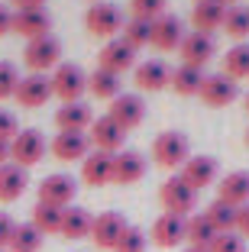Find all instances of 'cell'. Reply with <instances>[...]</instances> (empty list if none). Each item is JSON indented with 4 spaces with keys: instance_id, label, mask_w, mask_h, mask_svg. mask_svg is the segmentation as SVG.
<instances>
[{
    "instance_id": "1",
    "label": "cell",
    "mask_w": 249,
    "mask_h": 252,
    "mask_svg": "<svg viewBox=\"0 0 249 252\" xmlns=\"http://www.w3.org/2000/svg\"><path fill=\"white\" fill-rule=\"evenodd\" d=\"M159 204L165 207V214L191 217V214H194V207H198V191H194V188H191L181 175H175V178L162 181V188H159Z\"/></svg>"
},
{
    "instance_id": "2",
    "label": "cell",
    "mask_w": 249,
    "mask_h": 252,
    "mask_svg": "<svg viewBox=\"0 0 249 252\" xmlns=\"http://www.w3.org/2000/svg\"><path fill=\"white\" fill-rule=\"evenodd\" d=\"M52 97H59L62 104H78L84 91H88V74L81 71L74 62H62L55 71H52Z\"/></svg>"
},
{
    "instance_id": "3",
    "label": "cell",
    "mask_w": 249,
    "mask_h": 252,
    "mask_svg": "<svg viewBox=\"0 0 249 252\" xmlns=\"http://www.w3.org/2000/svg\"><path fill=\"white\" fill-rule=\"evenodd\" d=\"M123 13H120L117 3H107V0H101V3H91L88 13H84V26H88L91 36L97 39H117V32H123Z\"/></svg>"
},
{
    "instance_id": "4",
    "label": "cell",
    "mask_w": 249,
    "mask_h": 252,
    "mask_svg": "<svg viewBox=\"0 0 249 252\" xmlns=\"http://www.w3.org/2000/svg\"><path fill=\"white\" fill-rule=\"evenodd\" d=\"M152 158L162 165V168H181L191 158V142L184 133L178 129H169V133H159L152 139Z\"/></svg>"
},
{
    "instance_id": "5",
    "label": "cell",
    "mask_w": 249,
    "mask_h": 252,
    "mask_svg": "<svg viewBox=\"0 0 249 252\" xmlns=\"http://www.w3.org/2000/svg\"><path fill=\"white\" fill-rule=\"evenodd\" d=\"M23 62L30 68V74H45L52 68L62 65V42L55 36H42V39H33L26 42V52H23Z\"/></svg>"
},
{
    "instance_id": "6",
    "label": "cell",
    "mask_w": 249,
    "mask_h": 252,
    "mask_svg": "<svg viewBox=\"0 0 249 252\" xmlns=\"http://www.w3.org/2000/svg\"><path fill=\"white\" fill-rule=\"evenodd\" d=\"M45 158V139L39 129H20L10 139V162L20 168H33Z\"/></svg>"
},
{
    "instance_id": "7",
    "label": "cell",
    "mask_w": 249,
    "mask_h": 252,
    "mask_svg": "<svg viewBox=\"0 0 249 252\" xmlns=\"http://www.w3.org/2000/svg\"><path fill=\"white\" fill-rule=\"evenodd\" d=\"M130 230V223H126L123 214H117V210H104V214L94 217V226H91V243L97 246V249H117L120 236Z\"/></svg>"
},
{
    "instance_id": "8",
    "label": "cell",
    "mask_w": 249,
    "mask_h": 252,
    "mask_svg": "<svg viewBox=\"0 0 249 252\" xmlns=\"http://www.w3.org/2000/svg\"><path fill=\"white\" fill-rule=\"evenodd\" d=\"M74 194H78V181H74L71 175L55 171V175H45V178L39 181V204H52V207L65 210L74 200Z\"/></svg>"
},
{
    "instance_id": "9",
    "label": "cell",
    "mask_w": 249,
    "mask_h": 252,
    "mask_svg": "<svg viewBox=\"0 0 249 252\" xmlns=\"http://www.w3.org/2000/svg\"><path fill=\"white\" fill-rule=\"evenodd\" d=\"M149 239H152L159 249H175V246L188 243V217L162 214L159 220L152 223V230H149Z\"/></svg>"
},
{
    "instance_id": "10",
    "label": "cell",
    "mask_w": 249,
    "mask_h": 252,
    "mask_svg": "<svg viewBox=\"0 0 249 252\" xmlns=\"http://www.w3.org/2000/svg\"><path fill=\"white\" fill-rule=\"evenodd\" d=\"M181 178L188 181L194 191H204V188L217 185L220 181V165L213 156H191L188 162L181 165Z\"/></svg>"
},
{
    "instance_id": "11",
    "label": "cell",
    "mask_w": 249,
    "mask_h": 252,
    "mask_svg": "<svg viewBox=\"0 0 249 252\" xmlns=\"http://www.w3.org/2000/svg\"><path fill=\"white\" fill-rule=\"evenodd\" d=\"M120 129H136V126L146 120V104H142L140 94H120L117 100H110V113H107Z\"/></svg>"
},
{
    "instance_id": "12",
    "label": "cell",
    "mask_w": 249,
    "mask_h": 252,
    "mask_svg": "<svg viewBox=\"0 0 249 252\" xmlns=\"http://www.w3.org/2000/svg\"><path fill=\"white\" fill-rule=\"evenodd\" d=\"M201 104L213 107V110H220V107H230L236 100V81H230L227 74H204V84H201Z\"/></svg>"
},
{
    "instance_id": "13",
    "label": "cell",
    "mask_w": 249,
    "mask_h": 252,
    "mask_svg": "<svg viewBox=\"0 0 249 252\" xmlns=\"http://www.w3.org/2000/svg\"><path fill=\"white\" fill-rule=\"evenodd\" d=\"M88 139H91V146H94L97 152H110V156H117V152H123L126 129H120L110 117H97L94 123H91Z\"/></svg>"
},
{
    "instance_id": "14",
    "label": "cell",
    "mask_w": 249,
    "mask_h": 252,
    "mask_svg": "<svg viewBox=\"0 0 249 252\" xmlns=\"http://www.w3.org/2000/svg\"><path fill=\"white\" fill-rule=\"evenodd\" d=\"M133 81L136 88L146 91V94H155V91H165L172 84V68L159 59H149V62H140L133 68Z\"/></svg>"
},
{
    "instance_id": "15",
    "label": "cell",
    "mask_w": 249,
    "mask_h": 252,
    "mask_svg": "<svg viewBox=\"0 0 249 252\" xmlns=\"http://www.w3.org/2000/svg\"><path fill=\"white\" fill-rule=\"evenodd\" d=\"M213 52H217L213 36H204V32H184L181 45H178L181 65H194V68H204L213 59Z\"/></svg>"
},
{
    "instance_id": "16",
    "label": "cell",
    "mask_w": 249,
    "mask_h": 252,
    "mask_svg": "<svg viewBox=\"0 0 249 252\" xmlns=\"http://www.w3.org/2000/svg\"><path fill=\"white\" fill-rule=\"evenodd\" d=\"M49 149L59 162H84L91 156V139L88 133H55Z\"/></svg>"
},
{
    "instance_id": "17",
    "label": "cell",
    "mask_w": 249,
    "mask_h": 252,
    "mask_svg": "<svg viewBox=\"0 0 249 252\" xmlns=\"http://www.w3.org/2000/svg\"><path fill=\"white\" fill-rule=\"evenodd\" d=\"M13 97H16V104H20V107L36 110V107H42L45 100L52 97V81L45 78V74H26V78H20Z\"/></svg>"
},
{
    "instance_id": "18",
    "label": "cell",
    "mask_w": 249,
    "mask_h": 252,
    "mask_svg": "<svg viewBox=\"0 0 249 252\" xmlns=\"http://www.w3.org/2000/svg\"><path fill=\"white\" fill-rule=\"evenodd\" d=\"M97 68L113 71V74L130 71V68H136V49H133L130 42H123V39H110L101 49V65Z\"/></svg>"
},
{
    "instance_id": "19",
    "label": "cell",
    "mask_w": 249,
    "mask_h": 252,
    "mask_svg": "<svg viewBox=\"0 0 249 252\" xmlns=\"http://www.w3.org/2000/svg\"><path fill=\"white\" fill-rule=\"evenodd\" d=\"M223 16H227V7L220 0H198L191 10V26H194V32L213 36L217 30H223Z\"/></svg>"
},
{
    "instance_id": "20",
    "label": "cell",
    "mask_w": 249,
    "mask_h": 252,
    "mask_svg": "<svg viewBox=\"0 0 249 252\" xmlns=\"http://www.w3.org/2000/svg\"><path fill=\"white\" fill-rule=\"evenodd\" d=\"M181 39H184V23L175 13H162L159 20H152V42L149 45H155L162 52H172L181 45Z\"/></svg>"
},
{
    "instance_id": "21",
    "label": "cell",
    "mask_w": 249,
    "mask_h": 252,
    "mask_svg": "<svg viewBox=\"0 0 249 252\" xmlns=\"http://www.w3.org/2000/svg\"><path fill=\"white\" fill-rule=\"evenodd\" d=\"M81 181L91 188H104L113 185V156L110 152H91L84 162H81Z\"/></svg>"
},
{
    "instance_id": "22",
    "label": "cell",
    "mask_w": 249,
    "mask_h": 252,
    "mask_svg": "<svg viewBox=\"0 0 249 252\" xmlns=\"http://www.w3.org/2000/svg\"><path fill=\"white\" fill-rule=\"evenodd\" d=\"M146 175V158L142 152H133V149H123L113 156V185H136Z\"/></svg>"
},
{
    "instance_id": "23",
    "label": "cell",
    "mask_w": 249,
    "mask_h": 252,
    "mask_svg": "<svg viewBox=\"0 0 249 252\" xmlns=\"http://www.w3.org/2000/svg\"><path fill=\"white\" fill-rule=\"evenodd\" d=\"M49 26H52V20L45 10H16L13 13V32L23 36L26 42L49 36Z\"/></svg>"
},
{
    "instance_id": "24",
    "label": "cell",
    "mask_w": 249,
    "mask_h": 252,
    "mask_svg": "<svg viewBox=\"0 0 249 252\" xmlns=\"http://www.w3.org/2000/svg\"><path fill=\"white\" fill-rule=\"evenodd\" d=\"M91 123H94V113H91L88 104H62L59 110H55V126H59V133H84V129H91Z\"/></svg>"
},
{
    "instance_id": "25",
    "label": "cell",
    "mask_w": 249,
    "mask_h": 252,
    "mask_svg": "<svg viewBox=\"0 0 249 252\" xmlns=\"http://www.w3.org/2000/svg\"><path fill=\"white\" fill-rule=\"evenodd\" d=\"M217 200H223L230 207L249 204V171H230L227 178H220L217 181Z\"/></svg>"
},
{
    "instance_id": "26",
    "label": "cell",
    "mask_w": 249,
    "mask_h": 252,
    "mask_svg": "<svg viewBox=\"0 0 249 252\" xmlns=\"http://www.w3.org/2000/svg\"><path fill=\"white\" fill-rule=\"evenodd\" d=\"M26 185H30L26 168H20V165H13V162L0 165V204L20 200L23 194H26Z\"/></svg>"
},
{
    "instance_id": "27",
    "label": "cell",
    "mask_w": 249,
    "mask_h": 252,
    "mask_svg": "<svg viewBox=\"0 0 249 252\" xmlns=\"http://www.w3.org/2000/svg\"><path fill=\"white\" fill-rule=\"evenodd\" d=\"M91 226H94V214H88L84 207H65L59 236H65V239H84V236H91Z\"/></svg>"
},
{
    "instance_id": "28",
    "label": "cell",
    "mask_w": 249,
    "mask_h": 252,
    "mask_svg": "<svg viewBox=\"0 0 249 252\" xmlns=\"http://www.w3.org/2000/svg\"><path fill=\"white\" fill-rule=\"evenodd\" d=\"M201 84H204V71L194 65H178L172 71V84L169 88L181 97H198L201 94Z\"/></svg>"
},
{
    "instance_id": "29",
    "label": "cell",
    "mask_w": 249,
    "mask_h": 252,
    "mask_svg": "<svg viewBox=\"0 0 249 252\" xmlns=\"http://www.w3.org/2000/svg\"><path fill=\"white\" fill-rule=\"evenodd\" d=\"M217 226L207 220V214H191L188 217V243L194 249H211V243L217 239Z\"/></svg>"
},
{
    "instance_id": "30",
    "label": "cell",
    "mask_w": 249,
    "mask_h": 252,
    "mask_svg": "<svg viewBox=\"0 0 249 252\" xmlns=\"http://www.w3.org/2000/svg\"><path fill=\"white\" fill-rule=\"evenodd\" d=\"M88 91L101 100H117L120 97V74L94 68V74H88Z\"/></svg>"
},
{
    "instance_id": "31",
    "label": "cell",
    "mask_w": 249,
    "mask_h": 252,
    "mask_svg": "<svg viewBox=\"0 0 249 252\" xmlns=\"http://www.w3.org/2000/svg\"><path fill=\"white\" fill-rule=\"evenodd\" d=\"M223 74H227L230 81L249 78V42H236L233 49H227V55H223Z\"/></svg>"
},
{
    "instance_id": "32",
    "label": "cell",
    "mask_w": 249,
    "mask_h": 252,
    "mask_svg": "<svg viewBox=\"0 0 249 252\" xmlns=\"http://www.w3.org/2000/svg\"><path fill=\"white\" fill-rule=\"evenodd\" d=\"M236 210L240 207H230V204H223V200L213 197L211 204H207V220L217 226V233H236Z\"/></svg>"
},
{
    "instance_id": "33",
    "label": "cell",
    "mask_w": 249,
    "mask_h": 252,
    "mask_svg": "<svg viewBox=\"0 0 249 252\" xmlns=\"http://www.w3.org/2000/svg\"><path fill=\"white\" fill-rule=\"evenodd\" d=\"M62 214L65 210L62 207H52V204H36L33 207V226H36L42 236H49V233H59L62 230Z\"/></svg>"
},
{
    "instance_id": "34",
    "label": "cell",
    "mask_w": 249,
    "mask_h": 252,
    "mask_svg": "<svg viewBox=\"0 0 249 252\" xmlns=\"http://www.w3.org/2000/svg\"><path fill=\"white\" fill-rule=\"evenodd\" d=\"M42 233L33 223H16L13 239H10V252H39L42 249Z\"/></svg>"
},
{
    "instance_id": "35",
    "label": "cell",
    "mask_w": 249,
    "mask_h": 252,
    "mask_svg": "<svg viewBox=\"0 0 249 252\" xmlns=\"http://www.w3.org/2000/svg\"><path fill=\"white\" fill-rule=\"evenodd\" d=\"M223 32L233 36L236 42H246L249 36V7H227V16H223Z\"/></svg>"
},
{
    "instance_id": "36",
    "label": "cell",
    "mask_w": 249,
    "mask_h": 252,
    "mask_svg": "<svg viewBox=\"0 0 249 252\" xmlns=\"http://www.w3.org/2000/svg\"><path fill=\"white\" fill-rule=\"evenodd\" d=\"M123 42H130L133 49H142V45L152 42V23L149 20H136V16H130V20L123 23Z\"/></svg>"
},
{
    "instance_id": "37",
    "label": "cell",
    "mask_w": 249,
    "mask_h": 252,
    "mask_svg": "<svg viewBox=\"0 0 249 252\" xmlns=\"http://www.w3.org/2000/svg\"><path fill=\"white\" fill-rule=\"evenodd\" d=\"M165 3L169 0H130V10H133V16L136 20H159L162 13H165Z\"/></svg>"
},
{
    "instance_id": "38",
    "label": "cell",
    "mask_w": 249,
    "mask_h": 252,
    "mask_svg": "<svg viewBox=\"0 0 249 252\" xmlns=\"http://www.w3.org/2000/svg\"><path fill=\"white\" fill-rule=\"evenodd\" d=\"M16 84H20V71H16L13 62H0V100L16 94Z\"/></svg>"
},
{
    "instance_id": "39",
    "label": "cell",
    "mask_w": 249,
    "mask_h": 252,
    "mask_svg": "<svg viewBox=\"0 0 249 252\" xmlns=\"http://www.w3.org/2000/svg\"><path fill=\"white\" fill-rule=\"evenodd\" d=\"M146 246H149L146 233L136 230V226H130V230L120 236V243H117V249H113V252H146Z\"/></svg>"
},
{
    "instance_id": "40",
    "label": "cell",
    "mask_w": 249,
    "mask_h": 252,
    "mask_svg": "<svg viewBox=\"0 0 249 252\" xmlns=\"http://www.w3.org/2000/svg\"><path fill=\"white\" fill-rule=\"evenodd\" d=\"M207 252H246V239L240 233H220Z\"/></svg>"
},
{
    "instance_id": "41",
    "label": "cell",
    "mask_w": 249,
    "mask_h": 252,
    "mask_svg": "<svg viewBox=\"0 0 249 252\" xmlns=\"http://www.w3.org/2000/svg\"><path fill=\"white\" fill-rule=\"evenodd\" d=\"M20 133V123H16V117L10 110H3V107H0V139H13V136Z\"/></svg>"
},
{
    "instance_id": "42",
    "label": "cell",
    "mask_w": 249,
    "mask_h": 252,
    "mask_svg": "<svg viewBox=\"0 0 249 252\" xmlns=\"http://www.w3.org/2000/svg\"><path fill=\"white\" fill-rule=\"evenodd\" d=\"M13 230H16L13 217L0 210V249H10V239H13Z\"/></svg>"
},
{
    "instance_id": "43",
    "label": "cell",
    "mask_w": 249,
    "mask_h": 252,
    "mask_svg": "<svg viewBox=\"0 0 249 252\" xmlns=\"http://www.w3.org/2000/svg\"><path fill=\"white\" fill-rule=\"evenodd\" d=\"M236 233H240L243 239H249V204H243V207L236 210Z\"/></svg>"
},
{
    "instance_id": "44",
    "label": "cell",
    "mask_w": 249,
    "mask_h": 252,
    "mask_svg": "<svg viewBox=\"0 0 249 252\" xmlns=\"http://www.w3.org/2000/svg\"><path fill=\"white\" fill-rule=\"evenodd\" d=\"M7 32H13V13L0 3V36H7Z\"/></svg>"
},
{
    "instance_id": "45",
    "label": "cell",
    "mask_w": 249,
    "mask_h": 252,
    "mask_svg": "<svg viewBox=\"0 0 249 252\" xmlns=\"http://www.w3.org/2000/svg\"><path fill=\"white\" fill-rule=\"evenodd\" d=\"M16 10H45V0H13Z\"/></svg>"
},
{
    "instance_id": "46",
    "label": "cell",
    "mask_w": 249,
    "mask_h": 252,
    "mask_svg": "<svg viewBox=\"0 0 249 252\" xmlns=\"http://www.w3.org/2000/svg\"><path fill=\"white\" fill-rule=\"evenodd\" d=\"M7 158H10V142L0 139V165H7Z\"/></svg>"
},
{
    "instance_id": "47",
    "label": "cell",
    "mask_w": 249,
    "mask_h": 252,
    "mask_svg": "<svg viewBox=\"0 0 249 252\" xmlns=\"http://www.w3.org/2000/svg\"><path fill=\"white\" fill-rule=\"evenodd\" d=\"M181 252H207V249H194V246H188V249H181Z\"/></svg>"
},
{
    "instance_id": "48",
    "label": "cell",
    "mask_w": 249,
    "mask_h": 252,
    "mask_svg": "<svg viewBox=\"0 0 249 252\" xmlns=\"http://www.w3.org/2000/svg\"><path fill=\"white\" fill-rule=\"evenodd\" d=\"M220 3H223V7H227V3H230V7H236V0H220Z\"/></svg>"
},
{
    "instance_id": "49",
    "label": "cell",
    "mask_w": 249,
    "mask_h": 252,
    "mask_svg": "<svg viewBox=\"0 0 249 252\" xmlns=\"http://www.w3.org/2000/svg\"><path fill=\"white\" fill-rule=\"evenodd\" d=\"M246 110H249V94H246Z\"/></svg>"
},
{
    "instance_id": "50",
    "label": "cell",
    "mask_w": 249,
    "mask_h": 252,
    "mask_svg": "<svg viewBox=\"0 0 249 252\" xmlns=\"http://www.w3.org/2000/svg\"><path fill=\"white\" fill-rule=\"evenodd\" d=\"M246 146H249V129H246Z\"/></svg>"
},
{
    "instance_id": "51",
    "label": "cell",
    "mask_w": 249,
    "mask_h": 252,
    "mask_svg": "<svg viewBox=\"0 0 249 252\" xmlns=\"http://www.w3.org/2000/svg\"><path fill=\"white\" fill-rule=\"evenodd\" d=\"M0 252H10V249H0Z\"/></svg>"
},
{
    "instance_id": "52",
    "label": "cell",
    "mask_w": 249,
    "mask_h": 252,
    "mask_svg": "<svg viewBox=\"0 0 249 252\" xmlns=\"http://www.w3.org/2000/svg\"><path fill=\"white\" fill-rule=\"evenodd\" d=\"M94 3H101V0H94Z\"/></svg>"
}]
</instances>
